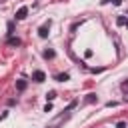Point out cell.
I'll list each match as a JSON object with an SVG mask.
<instances>
[{"mask_svg": "<svg viewBox=\"0 0 128 128\" xmlns=\"http://www.w3.org/2000/svg\"><path fill=\"white\" fill-rule=\"evenodd\" d=\"M44 58H54V50H44Z\"/></svg>", "mask_w": 128, "mask_h": 128, "instance_id": "cell-6", "label": "cell"}, {"mask_svg": "<svg viewBox=\"0 0 128 128\" xmlns=\"http://www.w3.org/2000/svg\"><path fill=\"white\" fill-rule=\"evenodd\" d=\"M56 80H60V82H66V80H68V74H58V76H56Z\"/></svg>", "mask_w": 128, "mask_h": 128, "instance_id": "cell-7", "label": "cell"}, {"mask_svg": "<svg viewBox=\"0 0 128 128\" xmlns=\"http://www.w3.org/2000/svg\"><path fill=\"white\" fill-rule=\"evenodd\" d=\"M26 16H28V8H26V6H22V8L16 10V20H24Z\"/></svg>", "mask_w": 128, "mask_h": 128, "instance_id": "cell-2", "label": "cell"}, {"mask_svg": "<svg viewBox=\"0 0 128 128\" xmlns=\"http://www.w3.org/2000/svg\"><path fill=\"white\" fill-rule=\"evenodd\" d=\"M32 80H34V82H44V80H46V74H44L42 70H34V72H32Z\"/></svg>", "mask_w": 128, "mask_h": 128, "instance_id": "cell-1", "label": "cell"}, {"mask_svg": "<svg viewBox=\"0 0 128 128\" xmlns=\"http://www.w3.org/2000/svg\"><path fill=\"white\" fill-rule=\"evenodd\" d=\"M106 2H110V0H102V4H106Z\"/></svg>", "mask_w": 128, "mask_h": 128, "instance_id": "cell-15", "label": "cell"}, {"mask_svg": "<svg viewBox=\"0 0 128 128\" xmlns=\"http://www.w3.org/2000/svg\"><path fill=\"white\" fill-rule=\"evenodd\" d=\"M50 110H52V104H50V102H48V104H46V106H44V112H50Z\"/></svg>", "mask_w": 128, "mask_h": 128, "instance_id": "cell-12", "label": "cell"}, {"mask_svg": "<svg viewBox=\"0 0 128 128\" xmlns=\"http://www.w3.org/2000/svg\"><path fill=\"white\" fill-rule=\"evenodd\" d=\"M116 128H126V122H118V124H116Z\"/></svg>", "mask_w": 128, "mask_h": 128, "instance_id": "cell-13", "label": "cell"}, {"mask_svg": "<svg viewBox=\"0 0 128 128\" xmlns=\"http://www.w3.org/2000/svg\"><path fill=\"white\" fill-rule=\"evenodd\" d=\"M8 44H10V46H20V44H22V40H20V38L10 36V38H8Z\"/></svg>", "mask_w": 128, "mask_h": 128, "instance_id": "cell-4", "label": "cell"}, {"mask_svg": "<svg viewBox=\"0 0 128 128\" xmlns=\"http://www.w3.org/2000/svg\"><path fill=\"white\" fill-rule=\"evenodd\" d=\"M116 22H118L120 26H124V24H126V18H124V16H118V20H116Z\"/></svg>", "mask_w": 128, "mask_h": 128, "instance_id": "cell-8", "label": "cell"}, {"mask_svg": "<svg viewBox=\"0 0 128 128\" xmlns=\"http://www.w3.org/2000/svg\"><path fill=\"white\" fill-rule=\"evenodd\" d=\"M48 28H50V20H48V22H46L44 26H40V30H38V34H40L42 38H46V36H48Z\"/></svg>", "mask_w": 128, "mask_h": 128, "instance_id": "cell-3", "label": "cell"}, {"mask_svg": "<svg viewBox=\"0 0 128 128\" xmlns=\"http://www.w3.org/2000/svg\"><path fill=\"white\" fill-rule=\"evenodd\" d=\"M126 26H128V20H126Z\"/></svg>", "mask_w": 128, "mask_h": 128, "instance_id": "cell-16", "label": "cell"}, {"mask_svg": "<svg viewBox=\"0 0 128 128\" xmlns=\"http://www.w3.org/2000/svg\"><path fill=\"white\" fill-rule=\"evenodd\" d=\"M94 100H96V94H88L86 96V102H94Z\"/></svg>", "mask_w": 128, "mask_h": 128, "instance_id": "cell-9", "label": "cell"}, {"mask_svg": "<svg viewBox=\"0 0 128 128\" xmlns=\"http://www.w3.org/2000/svg\"><path fill=\"white\" fill-rule=\"evenodd\" d=\"M122 90H124V92H128V80H124V82H122Z\"/></svg>", "mask_w": 128, "mask_h": 128, "instance_id": "cell-11", "label": "cell"}, {"mask_svg": "<svg viewBox=\"0 0 128 128\" xmlns=\"http://www.w3.org/2000/svg\"><path fill=\"white\" fill-rule=\"evenodd\" d=\"M46 98H48V100H54V98H56V92H48Z\"/></svg>", "mask_w": 128, "mask_h": 128, "instance_id": "cell-10", "label": "cell"}, {"mask_svg": "<svg viewBox=\"0 0 128 128\" xmlns=\"http://www.w3.org/2000/svg\"><path fill=\"white\" fill-rule=\"evenodd\" d=\"M124 102H128V92H126V96H124Z\"/></svg>", "mask_w": 128, "mask_h": 128, "instance_id": "cell-14", "label": "cell"}, {"mask_svg": "<svg viewBox=\"0 0 128 128\" xmlns=\"http://www.w3.org/2000/svg\"><path fill=\"white\" fill-rule=\"evenodd\" d=\"M16 88L18 90H24L26 88V80H16Z\"/></svg>", "mask_w": 128, "mask_h": 128, "instance_id": "cell-5", "label": "cell"}]
</instances>
